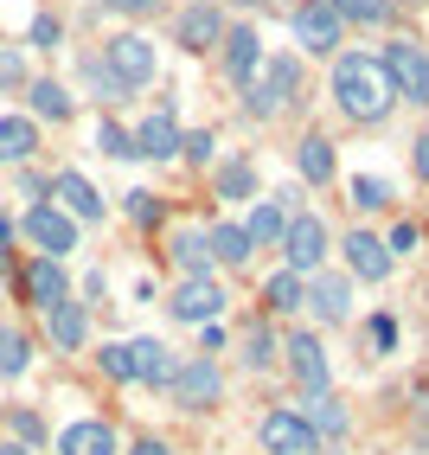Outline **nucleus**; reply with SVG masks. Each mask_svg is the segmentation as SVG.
<instances>
[{"mask_svg": "<svg viewBox=\"0 0 429 455\" xmlns=\"http://www.w3.org/2000/svg\"><path fill=\"white\" fill-rule=\"evenodd\" d=\"M289 372L301 379V391H327V347L314 340V333H289Z\"/></svg>", "mask_w": 429, "mask_h": 455, "instance_id": "obj_16", "label": "nucleus"}, {"mask_svg": "<svg viewBox=\"0 0 429 455\" xmlns=\"http://www.w3.org/2000/svg\"><path fill=\"white\" fill-rule=\"evenodd\" d=\"M103 7H109V13H129V20H141V13H155L161 0H103Z\"/></svg>", "mask_w": 429, "mask_h": 455, "instance_id": "obj_44", "label": "nucleus"}, {"mask_svg": "<svg viewBox=\"0 0 429 455\" xmlns=\"http://www.w3.org/2000/svg\"><path fill=\"white\" fill-rule=\"evenodd\" d=\"M327 225L314 219V212H289V231H282V251H289V269L295 276H308V269H321L327 263Z\"/></svg>", "mask_w": 429, "mask_h": 455, "instance_id": "obj_7", "label": "nucleus"}, {"mask_svg": "<svg viewBox=\"0 0 429 455\" xmlns=\"http://www.w3.org/2000/svg\"><path fill=\"white\" fill-rule=\"evenodd\" d=\"M301 423H308L321 443H340L353 417H346V404L333 398V391H308V404H301Z\"/></svg>", "mask_w": 429, "mask_h": 455, "instance_id": "obj_19", "label": "nucleus"}, {"mask_svg": "<svg viewBox=\"0 0 429 455\" xmlns=\"http://www.w3.org/2000/svg\"><path fill=\"white\" fill-rule=\"evenodd\" d=\"M211 148H218V141H211V129H199V135H179V155H187V161H211Z\"/></svg>", "mask_w": 429, "mask_h": 455, "instance_id": "obj_41", "label": "nucleus"}, {"mask_svg": "<svg viewBox=\"0 0 429 455\" xmlns=\"http://www.w3.org/2000/svg\"><path fill=\"white\" fill-rule=\"evenodd\" d=\"M45 321H52V347L58 353H77L83 340H90V308H83V301H58V308H45Z\"/></svg>", "mask_w": 429, "mask_h": 455, "instance_id": "obj_20", "label": "nucleus"}, {"mask_svg": "<svg viewBox=\"0 0 429 455\" xmlns=\"http://www.w3.org/2000/svg\"><path fill=\"white\" fill-rule=\"evenodd\" d=\"M129 359H135V379L141 385H173V372H179V359H173V347H161V340H135L129 347Z\"/></svg>", "mask_w": 429, "mask_h": 455, "instance_id": "obj_21", "label": "nucleus"}, {"mask_svg": "<svg viewBox=\"0 0 429 455\" xmlns=\"http://www.w3.org/2000/svg\"><path fill=\"white\" fill-rule=\"evenodd\" d=\"M26 65H20V52H0V84H20Z\"/></svg>", "mask_w": 429, "mask_h": 455, "instance_id": "obj_45", "label": "nucleus"}, {"mask_svg": "<svg viewBox=\"0 0 429 455\" xmlns=\"http://www.w3.org/2000/svg\"><path fill=\"white\" fill-rule=\"evenodd\" d=\"M417 237H423V231H417V225L404 219V225H391V237H385V251H391V257H410V251H417Z\"/></svg>", "mask_w": 429, "mask_h": 455, "instance_id": "obj_40", "label": "nucleus"}, {"mask_svg": "<svg viewBox=\"0 0 429 455\" xmlns=\"http://www.w3.org/2000/svg\"><path fill=\"white\" fill-rule=\"evenodd\" d=\"M0 455H33V449H26V443H0Z\"/></svg>", "mask_w": 429, "mask_h": 455, "instance_id": "obj_49", "label": "nucleus"}, {"mask_svg": "<svg viewBox=\"0 0 429 455\" xmlns=\"http://www.w3.org/2000/svg\"><path fill=\"white\" fill-rule=\"evenodd\" d=\"M225 301H231V295H225L218 283H211V276H187V283L173 289L167 315H173V321H193V327H205V321H218V315H225Z\"/></svg>", "mask_w": 429, "mask_h": 455, "instance_id": "obj_10", "label": "nucleus"}, {"mask_svg": "<svg viewBox=\"0 0 429 455\" xmlns=\"http://www.w3.org/2000/svg\"><path fill=\"white\" fill-rule=\"evenodd\" d=\"M257 443L269 449V455H321V436L301 423V411H269L263 423H257Z\"/></svg>", "mask_w": 429, "mask_h": 455, "instance_id": "obj_8", "label": "nucleus"}, {"mask_svg": "<svg viewBox=\"0 0 429 455\" xmlns=\"http://www.w3.org/2000/svg\"><path fill=\"white\" fill-rule=\"evenodd\" d=\"M263 308H269V315H295V308H301V276H295V269L269 276V289H263Z\"/></svg>", "mask_w": 429, "mask_h": 455, "instance_id": "obj_32", "label": "nucleus"}, {"mask_svg": "<svg viewBox=\"0 0 429 455\" xmlns=\"http://www.w3.org/2000/svg\"><path fill=\"white\" fill-rule=\"evenodd\" d=\"M275 353H282V347H275V327L269 321H250V333H243V366H250V372H269L275 366Z\"/></svg>", "mask_w": 429, "mask_h": 455, "instance_id": "obj_28", "label": "nucleus"}, {"mask_svg": "<svg viewBox=\"0 0 429 455\" xmlns=\"http://www.w3.org/2000/svg\"><path fill=\"white\" fill-rule=\"evenodd\" d=\"M353 205H359V212H385V205H391V187H385V180H372V173H359V180H353Z\"/></svg>", "mask_w": 429, "mask_h": 455, "instance_id": "obj_34", "label": "nucleus"}, {"mask_svg": "<svg viewBox=\"0 0 429 455\" xmlns=\"http://www.w3.org/2000/svg\"><path fill=\"white\" fill-rule=\"evenodd\" d=\"M378 65H385V77H391V90H397V97H410L417 109L429 103V52H423V45H410V39H391Z\"/></svg>", "mask_w": 429, "mask_h": 455, "instance_id": "obj_3", "label": "nucleus"}, {"mask_svg": "<svg viewBox=\"0 0 429 455\" xmlns=\"http://www.w3.org/2000/svg\"><path fill=\"white\" fill-rule=\"evenodd\" d=\"M250 193H257L250 161H225V167H218V199H250Z\"/></svg>", "mask_w": 429, "mask_h": 455, "instance_id": "obj_33", "label": "nucleus"}, {"mask_svg": "<svg viewBox=\"0 0 429 455\" xmlns=\"http://www.w3.org/2000/svg\"><path fill=\"white\" fill-rule=\"evenodd\" d=\"M52 205L65 212V219H83V225L103 219V193L90 187L83 173H58V180H52Z\"/></svg>", "mask_w": 429, "mask_h": 455, "instance_id": "obj_12", "label": "nucleus"}, {"mask_svg": "<svg viewBox=\"0 0 429 455\" xmlns=\"http://www.w3.org/2000/svg\"><path fill=\"white\" fill-rule=\"evenodd\" d=\"M90 84L103 90V103H122V97H129V90H122V84H115V77L103 71V58H90Z\"/></svg>", "mask_w": 429, "mask_h": 455, "instance_id": "obj_42", "label": "nucleus"}, {"mask_svg": "<svg viewBox=\"0 0 429 455\" xmlns=\"http://www.w3.org/2000/svg\"><path fill=\"white\" fill-rule=\"evenodd\" d=\"M231 7H263V0H231Z\"/></svg>", "mask_w": 429, "mask_h": 455, "instance_id": "obj_50", "label": "nucleus"}, {"mask_svg": "<svg viewBox=\"0 0 429 455\" xmlns=\"http://www.w3.org/2000/svg\"><path fill=\"white\" fill-rule=\"evenodd\" d=\"M135 155H141V161H173V155H179V123H173L167 103L135 129Z\"/></svg>", "mask_w": 429, "mask_h": 455, "instance_id": "obj_17", "label": "nucleus"}, {"mask_svg": "<svg viewBox=\"0 0 429 455\" xmlns=\"http://www.w3.org/2000/svg\"><path fill=\"white\" fill-rule=\"evenodd\" d=\"M257 65H263V39L250 33V26L225 33V71H231V84H250V77H257Z\"/></svg>", "mask_w": 429, "mask_h": 455, "instance_id": "obj_24", "label": "nucleus"}, {"mask_svg": "<svg viewBox=\"0 0 429 455\" xmlns=\"http://www.w3.org/2000/svg\"><path fill=\"white\" fill-rule=\"evenodd\" d=\"M13 244V219H0V251H7Z\"/></svg>", "mask_w": 429, "mask_h": 455, "instance_id": "obj_48", "label": "nucleus"}, {"mask_svg": "<svg viewBox=\"0 0 429 455\" xmlns=\"http://www.w3.org/2000/svg\"><path fill=\"white\" fill-rule=\"evenodd\" d=\"M365 340H372V353H391V347H397V321H391V315H372Z\"/></svg>", "mask_w": 429, "mask_h": 455, "instance_id": "obj_38", "label": "nucleus"}, {"mask_svg": "<svg viewBox=\"0 0 429 455\" xmlns=\"http://www.w3.org/2000/svg\"><path fill=\"white\" fill-rule=\"evenodd\" d=\"M129 455H173V449H167V443H161V436H141V443H135V449H129Z\"/></svg>", "mask_w": 429, "mask_h": 455, "instance_id": "obj_47", "label": "nucleus"}, {"mask_svg": "<svg viewBox=\"0 0 429 455\" xmlns=\"http://www.w3.org/2000/svg\"><path fill=\"white\" fill-rule=\"evenodd\" d=\"M340 251H346V269H353L359 283H385V276H391V263H397V257L385 251V237H372V231H353Z\"/></svg>", "mask_w": 429, "mask_h": 455, "instance_id": "obj_15", "label": "nucleus"}, {"mask_svg": "<svg viewBox=\"0 0 429 455\" xmlns=\"http://www.w3.org/2000/svg\"><path fill=\"white\" fill-rule=\"evenodd\" d=\"M33 148H39L33 116H0V167H26Z\"/></svg>", "mask_w": 429, "mask_h": 455, "instance_id": "obj_22", "label": "nucleus"}, {"mask_svg": "<svg viewBox=\"0 0 429 455\" xmlns=\"http://www.w3.org/2000/svg\"><path fill=\"white\" fill-rule=\"evenodd\" d=\"M7 423H13V443H26V449H39V443H45V423H39V411H26V404H20Z\"/></svg>", "mask_w": 429, "mask_h": 455, "instance_id": "obj_36", "label": "nucleus"}, {"mask_svg": "<svg viewBox=\"0 0 429 455\" xmlns=\"http://www.w3.org/2000/svg\"><path fill=\"white\" fill-rule=\"evenodd\" d=\"M97 366H103L115 385H135V359H129V347H103V353H97Z\"/></svg>", "mask_w": 429, "mask_h": 455, "instance_id": "obj_35", "label": "nucleus"}, {"mask_svg": "<svg viewBox=\"0 0 429 455\" xmlns=\"http://www.w3.org/2000/svg\"><path fill=\"white\" fill-rule=\"evenodd\" d=\"M173 269H187V276H205L211 269V251H205V231H173V244H167Z\"/></svg>", "mask_w": 429, "mask_h": 455, "instance_id": "obj_27", "label": "nucleus"}, {"mask_svg": "<svg viewBox=\"0 0 429 455\" xmlns=\"http://www.w3.org/2000/svg\"><path fill=\"white\" fill-rule=\"evenodd\" d=\"M97 148H103V155H115V161H129V155H135V135L115 129V123H97Z\"/></svg>", "mask_w": 429, "mask_h": 455, "instance_id": "obj_37", "label": "nucleus"}, {"mask_svg": "<svg viewBox=\"0 0 429 455\" xmlns=\"http://www.w3.org/2000/svg\"><path fill=\"white\" fill-rule=\"evenodd\" d=\"M20 289H26V301H33V308H58V301L71 295L65 263H58V257H33V263H26V276H20Z\"/></svg>", "mask_w": 429, "mask_h": 455, "instance_id": "obj_13", "label": "nucleus"}, {"mask_svg": "<svg viewBox=\"0 0 429 455\" xmlns=\"http://www.w3.org/2000/svg\"><path fill=\"white\" fill-rule=\"evenodd\" d=\"M243 231H250V244H282V231H289V205L282 199H257L250 205V219H243Z\"/></svg>", "mask_w": 429, "mask_h": 455, "instance_id": "obj_25", "label": "nucleus"}, {"mask_svg": "<svg viewBox=\"0 0 429 455\" xmlns=\"http://www.w3.org/2000/svg\"><path fill=\"white\" fill-rule=\"evenodd\" d=\"M333 103H340L346 123H385L391 103H397V90H391L378 58L340 52V58H333Z\"/></svg>", "mask_w": 429, "mask_h": 455, "instance_id": "obj_1", "label": "nucleus"}, {"mask_svg": "<svg viewBox=\"0 0 429 455\" xmlns=\"http://www.w3.org/2000/svg\"><path fill=\"white\" fill-rule=\"evenodd\" d=\"M327 7L340 13V26H385V20L397 13L391 0H327Z\"/></svg>", "mask_w": 429, "mask_h": 455, "instance_id": "obj_29", "label": "nucleus"}, {"mask_svg": "<svg viewBox=\"0 0 429 455\" xmlns=\"http://www.w3.org/2000/svg\"><path fill=\"white\" fill-rule=\"evenodd\" d=\"M26 97H33V116H52V123H65V116H71V97H65V84H52V77L26 84Z\"/></svg>", "mask_w": 429, "mask_h": 455, "instance_id": "obj_31", "label": "nucleus"}, {"mask_svg": "<svg viewBox=\"0 0 429 455\" xmlns=\"http://www.w3.org/2000/svg\"><path fill=\"white\" fill-rule=\"evenodd\" d=\"M301 308H308L314 321H346L353 315V276H340V269H308L301 276Z\"/></svg>", "mask_w": 429, "mask_h": 455, "instance_id": "obj_5", "label": "nucleus"}, {"mask_svg": "<svg viewBox=\"0 0 429 455\" xmlns=\"http://www.w3.org/2000/svg\"><path fill=\"white\" fill-rule=\"evenodd\" d=\"M26 237L39 244V257H58V263H65V251H77V219H65L52 199H39L33 212H26Z\"/></svg>", "mask_w": 429, "mask_h": 455, "instance_id": "obj_9", "label": "nucleus"}, {"mask_svg": "<svg viewBox=\"0 0 429 455\" xmlns=\"http://www.w3.org/2000/svg\"><path fill=\"white\" fill-rule=\"evenodd\" d=\"M129 219L135 225H161V199L155 193H129Z\"/></svg>", "mask_w": 429, "mask_h": 455, "instance_id": "obj_39", "label": "nucleus"}, {"mask_svg": "<svg viewBox=\"0 0 429 455\" xmlns=\"http://www.w3.org/2000/svg\"><path fill=\"white\" fill-rule=\"evenodd\" d=\"M173 39L187 45V52H211V45H225V13L211 7V0H199V7H187V13H179Z\"/></svg>", "mask_w": 429, "mask_h": 455, "instance_id": "obj_14", "label": "nucleus"}, {"mask_svg": "<svg viewBox=\"0 0 429 455\" xmlns=\"http://www.w3.org/2000/svg\"><path fill=\"white\" fill-rule=\"evenodd\" d=\"M295 167H301L308 187H327V180H333V141L327 135H301L295 141Z\"/></svg>", "mask_w": 429, "mask_h": 455, "instance_id": "obj_26", "label": "nucleus"}, {"mask_svg": "<svg viewBox=\"0 0 429 455\" xmlns=\"http://www.w3.org/2000/svg\"><path fill=\"white\" fill-rule=\"evenodd\" d=\"M410 173H417V180H429V129L410 141Z\"/></svg>", "mask_w": 429, "mask_h": 455, "instance_id": "obj_43", "label": "nucleus"}, {"mask_svg": "<svg viewBox=\"0 0 429 455\" xmlns=\"http://www.w3.org/2000/svg\"><path fill=\"white\" fill-rule=\"evenodd\" d=\"M58 455H115V430H109L103 417L65 423V430H58Z\"/></svg>", "mask_w": 429, "mask_h": 455, "instance_id": "obj_18", "label": "nucleus"}, {"mask_svg": "<svg viewBox=\"0 0 429 455\" xmlns=\"http://www.w3.org/2000/svg\"><path fill=\"white\" fill-rule=\"evenodd\" d=\"M173 404L179 411H211L218 404V391H225V372H218V359L199 353V359H179V372H173Z\"/></svg>", "mask_w": 429, "mask_h": 455, "instance_id": "obj_4", "label": "nucleus"}, {"mask_svg": "<svg viewBox=\"0 0 429 455\" xmlns=\"http://www.w3.org/2000/svg\"><path fill=\"white\" fill-rule=\"evenodd\" d=\"M103 71L122 84V90H141V84H155V45H147L141 33H115L103 45Z\"/></svg>", "mask_w": 429, "mask_h": 455, "instance_id": "obj_6", "label": "nucleus"}, {"mask_svg": "<svg viewBox=\"0 0 429 455\" xmlns=\"http://www.w3.org/2000/svg\"><path fill=\"white\" fill-rule=\"evenodd\" d=\"M205 251H211V263H225V269H237V263H250V231H243V225H231V219H218V225H211L205 231Z\"/></svg>", "mask_w": 429, "mask_h": 455, "instance_id": "obj_23", "label": "nucleus"}, {"mask_svg": "<svg viewBox=\"0 0 429 455\" xmlns=\"http://www.w3.org/2000/svg\"><path fill=\"white\" fill-rule=\"evenodd\" d=\"M33 45H58V20H39L33 26Z\"/></svg>", "mask_w": 429, "mask_h": 455, "instance_id": "obj_46", "label": "nucleus"}, {"mask_svg": "<svg viewBox=\"0 0 429 455\" xmlns=\"http://www.w3.org/2000/svg\"><path fill=\"white\" fill-rule=\"evenodd\" d=\"M340 33H346V26H340V13H333L327 0H301V7H295V39L308 45L314 58H327L333 45H340Z\"/></svg>", "mask_w": 429, "mask_h": 455, "instance_id": "obj_11", "label": "nucleus"}, {"mask_svg": "<svg viewBox=\"0 0 429 455\" xmlns=\"http://www.w3.org/2000/svg\"><path fill=\"white\" fill-rule=\"evenodd\" d=\"M26 366H33V340L20 327H0V379H20Z\"/></svg>", "mask_w": 429, "mask_h": 455, "instance_id": "obj_30", "label": "nucleus"}, {"mask_svg": "<svg viewBox=\"0 0 429 455\" xmlns=\"http://www.w3.org/2000/svg\"><path fill=\"white\" fill-rule=\"evenodd\" d=\"M295 84H301L295 58H269V65H257V77L243 84V109H250L257 123H269V116H282V103L295 97Z\"/></svg>", "mask_w": 429, "mask_h": 455, "instance_id": "obj_2", "label": "nucleus"}, {"mask_svg": "<svg viewBox=\"0 0 429 455\" xmlns=\"http://www.w3.org/2000/svg\"><path fill=\"white\" fill-rule=\"evenodd\" d=\"M391 7H423V0H391Z\"/></svg>", "mask_w": 429, "mask_h": 455, "instance_id": "obj_51", "label": "nucleus"}]
</instances>
